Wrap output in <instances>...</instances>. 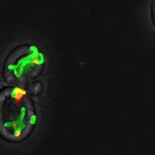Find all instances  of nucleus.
I'll use <instances>...</instances> for the list:
<instances>
[{"label":"nucleus","instance_id":"obj_1","mask_svg":"<svg viewBox=\"0 0 155 155\" xmlns=\"http://www.w3.org/2000/svg\"><path fill=\"white\" fill-rule=\"evenodd\" d=\"M36 112L26 90L18 87L0 91V137L10 142H20L31 134Z\"/></svg>","mask_w":155,"mask_h":155},{"label":"nucleus","instance_id":"obj_2","mask_svg":"<svg viewBox=\"0 0 155 155\" xmlns=\"http://www.w3.org/2000/svg\"><path fill=\"white\" fill-rule=\"evenodd\" d=\"M45 63V56L40 48L33 45H23L7 55L3 64L2 76L10 84H28L42 73Z\"/></svg>","mask_w":155,"mask_h":155},{"label":"nucleus","instance_id":"obj_3","mask_svg":"<svg viewBox=\"0 0 155 155\" xmlns=\"http://www.w3.org/2000/svg\"><path fill=\"white\" fill-rule=\"evenodd\" d=\"M151 16H152V20L155 25V0H153L152 2V7H151Z\"/></svg>","mask_w":155,"mask_h":155}]
</instances>
